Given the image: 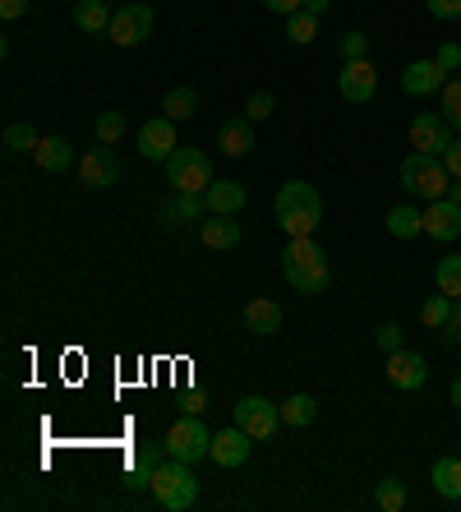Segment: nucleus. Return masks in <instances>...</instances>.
I'll return each instance as SVG.
<instances>
[{
	"label": "nucleus",
	"mask_w": 461,
	"mask_h": 512,
	"mask_svg": "<svg viewBox=\"0 0 461 512\" xmlns=\"http://www.w3.org/2000/svg\"><path fill=\"white\" fill-rule=\"evenodd\" d=\"M272 213H277V227L286 231V240H300V236H314V231H319L323 199L314 185H305V180H286L282 190H277Z\"/></svg>",
	"instance_id": "f257e3e1"
},
{
	"label": "nucleus",
	"mask_w": 461,
	"mask_h": 512,
	"mask_svg": "<svg viewBox=\"0 0 461 512\" xmlns=\"http://www.w3.org/2000/svg\"><path fill=\"white\" fill-rule=\"evenodd\" d=\"M282 273H286V282L296 286V291H305V296H319V291H328V282H332L328 254H323L319 245H314V236L286 240Z\"/></svg>",
	"instance_id": "f03ea898"
},
{
	"label": "nucleus",
	"mask_w": 461,
	"mask_h": 512,
	"mask_svg": "<svg viewBox=\"0 0 461 512\" xmlns=\"http://www.w3.org/2000/svg\"><path fill=\"white\" fill-rule=\"evenodd\" d=\"M153 499H157V508H166V512H190L194 503H199V480H194L190 462L166 457L153 471Z\"/></svg>",
	"instance_id": "7ed1b4c3"
},
{
	"label": "nucleus",
	"mask_w": 461,
	"mask_h": 512,
	"mask_svg": "<svg viewBox=\"0 0 461 512\" xmlns=\"http://www.w3.org/2000/svg\"><path fill=\"white\" fill-rule=\"evenodd\" d=\"M397 176H402V185L411 194H420V199H448L452 190V171L443 167V157H429V153H411L402 157V167H397Z\"/></svg>",
	"instance_id": "20e7f679"
},
{
	"label": "nucleus",
	"mask_w": 461,
	"mask_h": 512,
	"mask_svg": "<svg viewBox=\"0 0 461 512\" xmlns=\"http://www.w3.org/2000/svg\"><path fill=\"white\" fill-rule=\"evenodd\" d=\"M166 180L176 185V194H203L213 185V167H208V157L203 148H185L180 143L176 153L166 157Z\"/></svg>",
	"instance_id": "39448f33"
},
{
	"label": "nucleus",
	"mask_w": 461,
	"mask_h": 512,
	"mask_svg": "<svg viewBox=\"0 0 461 512\" xmlns=\"http://www.w3.org/2000/svg\"><path fill=\"white\" fill-rule=\"evenodd\" d=\"M166 457H176V462H203V457L213 453V434H208V425H203L199 416H180L176 425L166 429Z\"/></svg>",
	"instance_id": "423d86ee"
},
{
	"label": "nucleus",
	"mask_w": 461,
	"mask_h": 512,
	"mask_svg": "<svg viewBox=\"0 0 461 512\" xmlns=\"http://www.w3.org/2000/svg\"><path fill=\"white\" fill-rule=\"evenodd\" d=\"M236 425L245 429L249 439H272L282 425V406L268 397H240L236 402Z\"/></svg>",
	"instance_id": "0eeeda50"
},
{
	"label": "nucleus",
	"mask_w": 461,
	"mask_h": 512,
	"mask_svg": "<svg viewBox=\"0 0 461 512\" xmlns=\"http://www.w3.org/2000/svg\"><path fill=\"white\" fill-rule=\"evenodd\" d=\"M148 33H153V5H143V0L116 10V19L107 28V37L116 47H139V42H148Z\"/></svg>",
	"instance_id": "6e6552de"
},
{
	"label": "nucleus",
	"mask_w": 461,
	"mask_h": 512,
	"mask_svg": "<svg viewBox=\"0 0 461 512\" xmlns=\"http://www.w3.org/2000/svg\"><path fill=\"white\" fill-rule=\"evenodd\" d=\"M452 143V125L443 111H420L411 120V148L415 153H429V157H443Z\"/></svg>",
	"instance_id": "1a4fd4ad"
},
{
	"label": "nucleus",
	"mask_w": 461,
	"mask_h": 512,
	"mask_svg": "<svg viewBox=\"0 0 461 512\" xmlns=\"http://www.w3.org/2000/svg\"><path fill=\"white\" fill-rule=\"evenodd\" d=\"M79 180L88 190H111V185H116L120 162H116V153H111V143H97V148H88V153L79 157Z\"/></svg>",
	"instance_id": "9d476101"
},
{
	"label": "nucleus",
	"mask_w": 461,
	"mask_h": 512,
	"mask_svg": "<svg viewBox=\"0 0 461 512\" xmlns=\"http://www.w3.org/2000/svg\"><path fill=\"white\" fill-rule=\"evenodd\" d=\"M176 120L171 116H153L139 125V153L148 157V162H166V157L176 153Z\"/></svg>",
	"instance_id": "9b49d317"
},
{
	"label": "nucleus",
	"mask_w": 461,
	"mask_h": 512,
	"mask_svg": "<svg viewBox=\"0 0 461 512\" xmlns=\"http://www.w3.org/2000/svg\"><path fill=\"white\" fill-rule=\"evenodd\" d=\"M374 88H379V70H374L369 60H346L342 74H337V93H342L351 107H360V102L374 97Z\"/></svg>",
	"instance_id": "f8f14e48"
},
{
	"label": "nucleus",
	"mask_w": 461,
	"mask_h": 512,
	"mask_svg": "<svg viewBox=\"0 0 461 512\" xmlns=\"http://www.w3.org/2000/svg\"><path fill=\"white\" fill-rule=\"evenodd\" d=\"M388 379H392V388H402V393H415V388H425V379H429V360L420 356V351H392L388 356Z\"/></svg>",
	"instance_id": "ddd939ff"
},
{
	"label": "nucleus",
	"mask_w": 461,
	"mask_h": 512,
	"mask_svg": "<svg viewBox=\"0 0 461 512\" xmlns=\"http://www.w3.org/2000/svg\"><path fill=\"white\" fill-rule=\"evenodd\" d=\"M162 462H166V443L139 439V448L130 453V466H125V485L130 489H153V471Z\"/></svg>",
	"instance_id": "4468645a"
},
{
	"label": "nucleus",
	"mask_w": 461,
	"mask_h": 512,
	"mask_svg": "<svg viewBox=\"0 0 461 512\" xmlns=\"http://www.w3.org/2000/svg\"><path fill=\"white\" fill-rule=\"evenodd\" d=\"M443 84H448V70L438 65V60H411L402 70V88L411 97H429V93H443Z\"/></svg>",
	"instance_id": "2eb2a0df"
},
{
	"label": "nucleus",
	"mask_w": 461,
	"mask_h": 512,
	"mask_svg": "<svg viewBox=\"0 0 461 512\" xmlns=\"http://www.w3.org/2000/svg\"><path fill=\"white\" fill-rule=\"evenodd\" d=\"M425 236L452 245V240L461 236V203H452V199H434V203H429V208H425Z\"/></svg>",
	"instance_id": "dca6fc26"
},
{
	"label": "nucleus",
	"mask_w": 461,
	"mask_h": 512,
	"mask_svg": "<svg viewBox=\"0 0 461 512\" xmlns=\"http://www.w3.org/2000/svg\"><path fill=\"white\" fill-rule=\"evenodd\" d=\"M249 443H254V439H249L240 425L217 429V434H213V453H208V457H213L217 466H245L249 462Z\"/></svg>",
	"instance_id": "f3484780"
},
{
	"label": "nucleus",
	"mask_w": 461,
	"mask_h": 512,
	"mask_svg": "<svg viewBox=\"0 0 461 512\" xmlns=\"http://www.w3.org/2000/svg\"><path fill=\"white\" fill-rule=\"evenodd\" d=\"M203 203H208L213 217H236L240 208H245V185H240V180H213V185L203 190Z\"/></svg>",
	"instance_id": "a211bd4d"
},
{
	"label": "nucleus",
	"mask_w": 461,
	"mask_h": 512,
	"mask_svg": "<svg viewBox=\"0 0 461 512\" xmlns=\"http://www.w3.org/2000/svg\"><path fill=\"white\" fill-rule=\"evenodd\" d=\"M282 305L277 300H268V296H259V300H249L245 305V328L254 337H272V333H282Z\"/></svg>",
	"instance_id": "6ab92c4d"
},
{
	"label": "nucleus",
	"mask_w": 461,
	"mask_h": 512,
	"mask_svg": "<svg viewBox=\"0 0 461 512\" xmlns=\"http://www.w3.org/2000/svg\"><path fill=\"white\" fill-rule=\"evenodd\" d=\"M217 148H222L226 157H245L249 148H254V120L249 116H231L217 130Z\"/></svg>",
	"instance_id": "aec40b11"
},
{
	"label": "nucleus",
	"mask_w": 461,
	"mask_h": 512,
	"mask_svg": "<svg viewBox=\"0 0 461 512\" xmlns=\"http://www.w3.org/2000/svg\"><path fill=\"white\" fill-rule=\"evenodd\" d=\"M199 236L208 250H236L240 245V222L236 217H213L208 213V222H199Z\"/></svg>",
	"instance_id": "412c9836"
},
{
	"label": "nucleus",
	"mask_w": 461,
	"mask_h": 512,
	"mask_svg": "<svg viewBox=\"0 0 461 512\" xmlns=\"http://www.w3.org/2000/svg\"><path fill=\"white\" fill-rule=\"evenodd\" d=\"M111 19H116V10H111L107 0H79V5H74V24L83 28V33H107L111 28Z\"/></svg>",
	"instance_id": "4be33fe9"
},
{
	"label": "nucleus",
	"mask_w": 461,
	"mask_h": 512,
	"mask_svg": "<svg viewBox=\"0 0 461 512\" xmlns=\"http://www.w3.org/2000/svg\"><path fill=\"white\" fill-rule=\"evenodd\" d=\"M33 162L42 171H65L74 162V143L70 139H42L33 148Z\"/></svg>",
	"instance_id": "5701e85b"
},
{
	"label": "nucleus",
	"mask_w": 461,
	"mask_h": 512,
	"mask_svg": "<svg viewBox=\"0 0 461 512\" xmlns=\"http://www.w3.org/2000/svg\"><path fill=\"white\" fill-rule=\"evenodd\" d=\"M388 231L397 240H415V236H425V213L420 208H411V203H397L388 213Z\"/></svg>",
	"instance_id": "b1692460"
},
{
	"label": "nucleus",
	"mask_w": 461,
	"mask_h": 512,
	"mask_svg": "<svg viewBox=\"0 0 461 512\" xmlns=\"http://www.w3.org/2000/svg\"><path fill=\"white\" fill-rule=\"evenodd\" d=\"M434 489L448 503L461 499V457H438L434 462Z\"/></svg>",
	"instance_id": "393cba45"
},
{
	"label": "nucleus",
	"mask_w": 461,
	"mask_h": 512,
	"mask_svg": "<svg viewBox=\"0 0 461 512\" xmlns=\"http://www.w3.org/2000/svg\"><path fill=\"white\" fill-rule=\"evenodd\" d=\"M203 217H208V203H203V194H176V203L166 208V222H171V227L203 222Z\"/></svg>",
	"instance_id": "a878e982"
},
{
	"label": "nucleus",
	"mask_w": 461,
	"mask_h": 512,
	"mask_svg": "<svg viewBox=\"0 0 461 512\" xmlns=\"http://www.w3.org/2000/svg\"><path fill=\"white\" fill-rule=\"evenodd\" d=\"M314 416H319V402H314L309 393H296V397H286V402H282V420L291 429L314 425Z\"/></svg>",
	"instance_id": "bb28decb"
},
{
	"label": "nucleus",
	"mask_w": 461,
	"mask_h": 512,
	"mask_svg": "<svg viewBox=\"0 0 461 512\" xmlns=\"http://www.w3.org/2000/svg\"><path fill=\"white\" fill-rule=\"evenodd\" d=\"M434 286L443 291V296L461 300V254H443L434 268Z\"/></svg>",
	"instance_id": "cd10ccee"
},
{
	"label": "nucleus",
	"mask_w": 461,
	"mask_h": 512,
	"mask_svg": "<svg viewBox=\"0 0 461 512\" xmlns=\"http://www.w3.org/2000/svg\"><path fill=\"white\" fill-rule=\"evenodd\" d=\"M162 111L171 120H190L194 111H199V93H194V88H171V93L162 97Z\"/></svg>",
	"instance_id": "c85d7f7f"
},
{
	"label": "nucleus",
	"mask_w": 461,
	"mask_h": 512,
	"mask_svg": "<svg viewBox=\"0 0 461 512\" xmlns=\"http://www.w3.org/2000/svg\"><path fill=\"white\" fill-rule=\"evenodd\" d=\"M452 305H457V300H452V296H443V291H438V296H429L425 305H420V323H425L429 333H443V323H448Z\"/></svg>",
	"instance_id": "c756f323"
},
{
	"label": "nucleus",
	"mask_w": 461,
	"mask_h": 512,
	"mask_svg": "<svg viewBox=\"0 0 461 512\" xmlns=\"http://www.w3.org/2000/svg\"><path fill=\"white\" fill-rule=\"evenodd\" d=\"M125 130H130L125 111H102V116H97V125H93L97 143H120V139H125Z\"/></svg>",
	"instance_id": "7c9ffc66"
},
{
	"label": "nucleus",
	"mask_w": 461,
	"mask_h": 512,
	"mask_svg": "<svg viewBox=\"0 0 461 512\" xmlns=\"http://www.w3.org/2000/svg\"><path fill=\"white\" fill-rule=\"evenodd\" d=\"M286 37H291V42H296V47H309V42H314V37H319V19H314V14H291V19H286Z\"/></svg>",
	"instance_id": "2f4dec72"
},
{
	"label": "nucleus",
	"mask_w": 461,
	"mask_h": 512,
	"mask_svg": "<svg viewBox=\"0 0 461 512\" xmlns=\"http://www.w3.org/2000/svg\"><path fill=\"white\" fill-rule=\"evenodd\" d=\"M374 503H379L383 512H402L406 508V485L397 476L392 480H379V489H374Z\"/></svg>",
	"instance_id": "473e14b6"
},
{
	"label": "nucleus",
	"mask_w": 461,
	"mask_h": 512,
	"mask_svg": "<svg viewBox=\"0 0 461 512\" xmlns=\"http://www.w3.org/2000/svg\"><path fill=\"white\" fill-rule=\"evenodd\" d=\"M37 130L33 125H24V120H14V125H5V148H10V153H33L37 148Z\"/></svg>",
	"instance_id": "72a5a7b5"
},
{
	"label": "nucleus",
	"mask_w": 461,
	"mask_h": 512,
	"mask_svg": "<svg viewBox=\"0 0 461 512\" xmlns=\"http://www.w3.org/2000/svg\"><path fill=\"white\" fill-rule=\"evenodd\" d=\"M438 111L448 116L452 130H461V79H448V84H443V93H438Z\"/></svg>",
	"instance_id": "f704fd0d"
},
{
	"label": "nucleus",
	"mask_w": 461,
	"mask_h": 512,
	"mask_svg": "<svg viewBox=\"0 0 461 512\" xmlns=\"http://www.w3.org/2000/svg\"><path fill=\"white\" fill-rule=\"evenodd\" d=\"M374 342H379L383 351H388V356H392V351H402V346H406L402 323H379V333H374Z\"/></svg>",
	"instance_id": "c9c22d12"
},
{
	"label": "nucleus",
	"mask_w": 461,
	"mask_h": 512,
	"mask_svg": "<svg viewBox=\"0 0 461 512\" xmlns=\"http://www.w3.org/2000/svg\"><path fill=\"white\" fill-rule=\"evenodd\" d=\"M272 111H277V97H272V93H249V102H245V116L249 120H268Z\"/></svg>",
	"instance_id": "e433bc0d"
},
{
	"label": "nucleus",
	"mask_w": 461,
	"mask_h": 512,
	"mask_svg": "<svg viewBox=\"0 0 461 512\" xmlns=\"http://www.w3.org/2000/svg\"><path fill=\"white\" fill-rule=\"evenodd\" d=\"M342 56L346 60H369V37L365 33H346L342 37Z\"/></svg>",
	"instance_id": "4c0bfd02"
},
{
	"label": "nucleus",
	"mask_w": 461,
	"mask_h": 512,
	"mask_svg": "<svg viewBox=\"0 0 461 512\" xmlns=\"http://www.w3.org/2000/svg\"><path fill=\"white\" fill-rule=\"evenodd\" d=\"M429 14L443 19V24H452V19H461V0H429Z\"/></svg>",
	"instance_id": "58836bf2"
},
{
	"label": "nucleus",
	"mask_w": 461,
	"mask_h": 512,
	"mask_svg": "<svg viewBox=\"0 0 461 512\" xmlns=\"http://www.w3.org/2000/svg\"><path fill=\"white\" fill-rule=\"evenodd\" d=\"M434 60H438V65H443L448 74H452V70H461V47H457V42H443Z\"/></svg>",
	"instance_id": "ea45409f"
},
{
	"label": "nucleus",
	"mask_w": 461,
	"mask_h": 512,
	"mask_svg": "<svg viewBox=\"0 0 461 512\" xmlns=\"http://www.w3.org/2000/svg\"><path fill=\"white\" fill-rule=\"evenodd\" d=\"M443 342H461V300H457V305H452L448 323H443Z\"/></svg>",
	"instance_id": "a19ab883"
},
{
	"label": "nucleus",
	"mask_w": 461,
	"mask_h": 512,
	"mask_svg": "<svg viewBox=\"0 0 461 512\" xmlns=\"http://www.w3.org/2000/svg\"><path fill=\"white\" fill-rule=\"evenodd\" d=\"M272 14H282V19H291V14H300L305 10V0H263Z\"/></svg>",
	"instance_id": "79ce46f5"
},
{
	"label": "nucleus",
	"mask_w": 461,
	"mask_h": 512,
	"mask_svg": "<svg viewBox=\"0 0 461 512\" xmlns=\"http://www.w3.org/2000/svg\"><path fill=\"white\" fill-rule=\"evenodd\" d=\"M443 167L452 171V180H461V139L448 143V153H443Z\"/></svg>",
	"instance_id": "37998d69"
},
{
	"label": "nucleus",
	"mask_w": 461,
	"mask_h": 512,
	"mask_svg": "<svg viewBox=\"0 0 461 512\" xmlns=\"http://www.w3.org/2000/svg\"><path fill=\"white\" fill-rule=\"evenodd\" d=\"M24 14H28V0H0V19L14 24V19H24Z\"/></svg>",
	"instance_id": "c03bdc74"
},
{
	"label": "nucleus",
	"mask_w": 461,
	"mask_h": 512,
	"mask_svg": "<svg viewBox=\"0 0 461 512\" xmlns=\"http://www.w3.org/2000/svg\"><path fill=\"white\" fill-rule=\"evenodd\" d=\"M180 406H185V416H199L203 406H208V397H203V393H185V402H180Z\"/></svg>",
	"instance_id": "a18cd8bd"
},
{
	"label": "nucleus",
	"mask_w": 461,
	"mask_h": 512,
	"mask_svg": "<svg viewBox=\"0 0 461 512\" xmlns=\"http://www.w3.org/2000/svg\"><path fill=\"white\" fill-rule=\"evenodd\" d=\"M328 5H332V0H305V14H314V19H323V14H328Z\"/></svg>",
	"instance_id": "49530a36"
},
{
	"label": "nucleus",
	"mask_w": 461,
	"mask_h": 512,
	"mask_svg": "<svg viewBox=\"0 0 461 512\" xmlns=\"http://www.w3.org/2000/svg\"><path fill=\"white\" fill-rule=\"evenodd\" d=\"M448 199H452V203H461V180H452V190H448Z\"/></svg>",
	"instance_id": "de8ad7c7"
},
{
	"label": "nucleus",
	"mask_w": 461,
	"mask_h": 512,
	"mask_svg": "<svg viewBox=\"0 0 461 512\" xmlns=\"http://www.w3.org/2000/svg\"><path fill=\"white\" fill-rule=\"evenodd\" d=\"M452 406H457V411H461V379L452 383Z\"/></svg>",
	"instance_id": "09e8293b"
}]
</instances>
